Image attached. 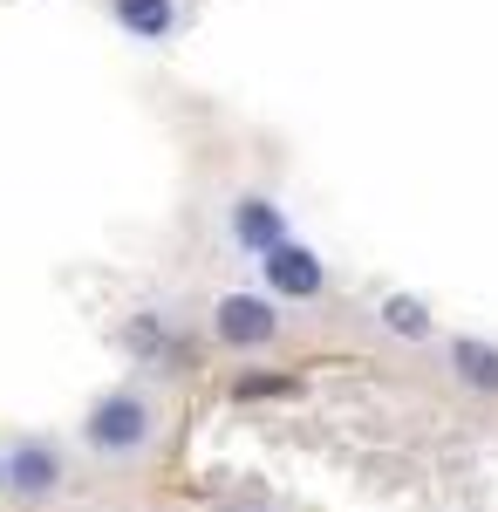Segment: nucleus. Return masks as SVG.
I'll return each instance as SVG.
<instances>
[{"label": "nucleus", "instance_id": "39448f33", "mask_svg": "<svg viewBox=\"0 0 498 512\" xmlns=\"http://www.w3.org/2000/svg\"><path fill=\"white\" fill-rule=\"evenodd\" d=\"M226 233H232L239 253H253V260H260V253H273V246H287L294 226H287V205H280L273 192H239L226 205Z\"/></svg>", "mask_w": 498, "mask_h": 512}, {"label": "nucleus", "instance_id": "20e7f679", "mask_svg": "<svg viewBox=\"0 0 498 512\" xmlns=\"http://www.w3.org/2000/svg\"><path fill=\"white\" fill-rule=\"evenodd\" d=\"M253 267H260V287H267L273 301H321V294H328V260H321L314 246H301V239L260 253Z\"/></svg>", "mask_w": 498, "mask_h": 512}, {"label": "nucleus", "instance_id": "7ed1b4c3", "mask_svg": "<svg viewBox=\"0 0 498 512\" xmlns=\"http://www.w3.org/2000/svg\"><path fill=\"white\" fill-rule=\"evenodd\" d=\"M62 485H69L62 444H48V437H14L7 444V499L48 506V499H62Z\"/></svg>", "mask_w": 498, "mask_h": 512}, {"label": "nucleus", "instance_id": "f257e3e1", "mask_svg": "<svg viewBox=\"0 0 498 512\" xmlns=\"http://www.w3.org/2000/svg\"><path fill=\"white\" fill-rule=\"evenodd\" d=\"M157 437H164V403H157L144 383H116L89 403V417H82V444L103 458V465H137V458H151Z\"/></svg>", "mask_w": 498, "mask_h": 512}, {"label": "nucleus", "instance_id": "0eeeda50", "mask_svg": "<svg viewBox=\"0 0 498 512\" xmlns=\"http://www.w3.org/2000/svg\"><path fill=\"white\" fill-rule=\"evenodd\" d=\"M444 362H451V376H458L464 390L498 396V342H478V335H451V342H444Z\"/></svg>", "mask_w": 498, "mask_h": 512}, {"label": "nucleus", "instance_id": "1a4fd4ad", "mask_svg": "<svg viewBox=\"0 0 498 512\" xmlns=\"http://www.w3.org/2000/svg\"><path fill=\"white\" fill-rule=\"evenodd\" d=\"M280 390H294L287 376H239V396H280Z\"/></svg>", "mask_w": 498, "mask_h": 512}, {"label": "nucleus", "instance_id": "423d86ee", "mask_svg": "<svg viewBox=\"0 0 498 512\" xmlns=\"http://www.w3.org/2000/svg\"><path fill=\"white\" fill-rule=\"evenodd\" d=\"M103 14H110L116 35L144 41V48H171V41L185 35V21H192L185 0H103Z\"/></svg>", "mask_w": 498, "mask_h": 512}, {"label": "nucleus", "instance_id": "f03ea898", "mask_svg": "<svg viewBox=\"0 0 498 512\" xmlns=\"http://www.w3.org/2000/svg\"><path fill=\"white\" fill-rule=\"evenodd\" d=\"M212 342L232 355H260L280 342V301L267 287H232L212 301Z\"/></svg>", "mask_w": 498, "mask_h": 512}, {"label": "nucleus", "instance_id": "9b49d317", "mask_svg": "<svg viewBox=\"0 0 498 512\" xmlns=\"http://www.w3.org/2000/svg\"><path fill=\"white\" fill-rule=\"evenodd\" d=\"M219 512H239V506H219Z\"/></svg>", "mask_w": 498, "mask_h": 512}, {"label": "nucleus", "instance_id": "9d476101", "mask_svg": "<svg viewBox=\"0 0 498 512\" xmlns=\"http://www.w3.org/2000/svg\"><path fill=\"white\" fill-rule=\"evenodd\" d=\"M0 499H7V444H0Z\"/></svg>", "mask_w": 498, "mask_h": 512}, {"label": "nucleus", "instance_id": "6e6552de", "mask_svg": "<svg viewBox=\"0 0 498 512\" xmlns=\"http://www.w3.org/2000/svg\"><path fill=\"white\" fill-rule=\"evenodd\" d=\"M376 321H383L389 335H403V342H430L437 335V315H430V301L423 294H383V308H376Z\"/></svg>", "mask_w": 498, "mask_h": 512}]
</instances>
